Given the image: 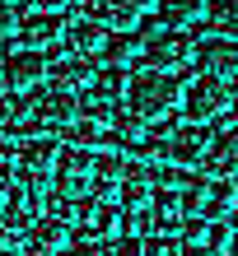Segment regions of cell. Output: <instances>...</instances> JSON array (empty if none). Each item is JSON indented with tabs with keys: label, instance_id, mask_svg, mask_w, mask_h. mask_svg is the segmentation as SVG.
<instances>
[{
	"label": "cell",
	"instance_id": "6da1fadb",
	"mask_svg": "<svg viewBox=\"0 0 238 256\" xmlns=\"http://www.w3.org/2000/svg\"><path fill=\"white\" fill-rule=\"evenodd\" d=\"M122 98H126V112H136L140 122H159L173 108H182V84L163 70H145V74H131Z\"/></svg>",
	"mask_w": 238,
	"mask_h": 256
},
{
	"label": "cell",
	"instance_id": "7a4b0ae2",
	"mask_svg": "<svg viewBox=\"0 0 238 256\" xmlns=\"http://www.w3.org/2000/svg\"><path fill=\"white\" fill-rule=\"evenodd\" d=\"M229 88L224 80H210V74H201V80H191L187 84V94H182V122L187 126H210L219 122V116L229 112Z\"/></svg>",
	"mask_w": 238,
	"mask_h": 256
},
{
	"label": "cell",
	"instance_id": "3957f363",
	"mask_svg": "<svg viewBox=\"0 0 238 256\" xmlns=\"http://www.w3.org/2000/svg\"><path fill=\"white\" fill-rule=\"evenodd\" d=\"M154 0H84V14L94 24H103L108 33H131L150 19Z\"/></svg>",
	"mask_w": 238,
	"mask_h": 256
},
{
	"label": "cell",
	"instance_id": "277c9868",
	"mask_svg": "<svg viewBox=\"0 0 238 256\" xmlns=\"http://www.w3.org/2000/svg\"><path fill=\"white\" fill-rule=\"evenodd\" d=\"M191 61H196V47H191V38L187 33H159L154 42H145V66L150 70H163V74H173V70H187Z\"/></svg>",
	"mask_w": 238,
	"mask_h": 256
},
{
	"label": "cell",
	"instance_id": "5b68a950",
	"mask_svg": "<svg viewBox=\"0 0 238 256\" xmlns=\"http://www.w3.org/2000/svg\"><path fill=\"white\" fill-rule=\"evenodd\" d=\"M159 149H163V163H168V168H201L210 140H205L196 126H177L168 135H159Z\"/></svg>",
	"mask_w": 238,
	"mask_h": 256
},
{
	"label": "cell",
	"instance_id": "8992f818",
	"mask_svg": "<svg viewBox=\"0 0 238 256\" xmlns=\"http://www.w3.org/2000/svg\"><path fill=\"white\" fill-rule=\"evenodd\" d=\"M75 98L70 94H56V88H47L38 102H33V122H28L24 130L28 135H56V130H66L70 122H75Z\"/></svg>",
	"mask_w": 238,
	"mask_h": 256
},
{
	"label": "cell",
	"instance_id": "52a82bcc",
	"mask_svg": "<svg viewBox=\"0 0 238 256\" xmlns=\"http://www.w3.org/2000/svg\"><path fill=\"white\" fill-rule=\"evenodd\" d=\"M42 80H47V56H42V52L19 47L5 66H0V84H5L10 94H33Z\"/></svg>",
	"mask_w": 238,
	"mask_h": 256
},
{
	"label": "cell",
	"instance_id": "ba28073f",
	"mask_svg": "<svg viewBox=\"0 0 238 256\" xmlns=\"http://www.w3.org/2000/svg\"><path fill=\"white\" fill-rule=\"evenodd\" d=\"M47 84L56 88V94H70V98H75V94H84V88L94 84V70H89L84 56L70 52V56H56V61L47 66Z\"/></svg>",
	"mask_w": 238,
	"mask_h": 256
},
{
	"label": "cell",
	"instance_id": "9c48e42d",
	"mask_svg": "<svg viewBox=\"0 0 238 256\" xmlns=\"http://www.w3.org/2000/svg\"><path fill=\"white\" fill-rule=\"evenodd\" d=\"M56 154H61V144L52 140V135H33V140L24 144V154H19V177L24 182H33V177H47V172H56Z\"/></svg>",
	"mask_w": 238,
	"mask_h": 256
},
{
	"label": "cell",
	"instance_id": "30bf717a",
	"mask_svg": "<svg viewBox=\"0 0 238 256\" xmlns=\"http://www.w3.org/2000/svg\"><path fill=\"white\" fill-rule=\"evenodd\" d=\"M61 38L70 42V52H75V56H84V61H89V56H103V47H108V28L94 24L89 14H80L75 24H66Z\"/></svg>",
	"mask_w": 238,
	"mask_h": 256
},
{
	"label": "cell",
	"instance_id": "8fae6325",
	"mask_svg": "<svg viewBox=\"0 0 238 256\" xmlns=\"http://www.w3.org/2000/svg\"><path fill=\"white\" fill-rule=\"evenodd\" d=\"M196 66L210 74V80H233L238 74V42H224V38H215V42H205V47L196 52Z\"/></svg>",
	"mask_w": 238,
	"mask_h": 256
},
{
	"label": "cell",
	"instance_id": "7c38bea8",
	"mask_svg": "<svg viewBox=\"0 0 238 256\" xmlns=\"http://www.w3.org/2000/svg\"><path fill=\"white\" fill-rule=\"evenodd\" d=\"M205 168H210L215 177H233V172H238V130H219V135H210Z\"/></svg>",
	"mask_w": 238,
	"mask_h": 256
},
{
	"label": "cell",
	"instance_id": "4fadbf2b",
	"mask_svg": "<svg viewBox=\"0 0 238 256\" xmlns=\"http://www.w3.org/2000/svg\"><path fill=\"white\" fill-rule=\"evenodd\" d=\"M33 247L47 252V256H66L70 252V224L66 219H52V214L33 219Z\"/></svg>",
	"mask_w": 238,
	"mask_h": 256
},
{
	"label": "cell",
	"instance_id": "5bb4252c",
	"mask_svg": "<svg viewBox=\"0 0 238 256\" xmlns=\"http://www.w3.org/2000/svg\"><path fill=\"white\" fill-rule=\"evenodd\" d=\"M145 56V42L140 33H108V47H103V61H108L112 70H131Z\"/></svg>",
	"mask_w": 238,
	"mask_h": 256
},
{
	"label": "cell",
	"instance_id": "9a60e30c",
	"mask_svg": "<svg viewBox=\"0 0 238 256\" xmlns=\"http://www.w3.org/2000/svg\"><path fill=\"white\" fill-rule=\"evenodd\" d=\"M205 14H210V0H163V28H173V33L201 24Z\"/></svg>",
	"mask_w": 238,
	"mask_h": 256
},
{
	"label": "cell",
	"instance_id": "2e32d148",
	"mask_svg": "<svg viewBox=\"0 0 238 256\" xmlns=\"http://www.w3.org/2000/svg\"><path fill=\"white\" fill-rule=\"evenodd\" d=\"M61 28H66V24H56L52 14H28V19H24V47H28V52H47V47H56Z\"/></svg>",
	"mask_w": 238,
	"mask_h": 256
},
{
	"label": "cell",
	"instance_id": "e0dca14e",
	"mask_svg": "<svg viewBox=\"0 0 238 256\" xmlns=\"http://www.w3.org/2000/svg\"><path fill=\"white\" fill-rule=\"evenodd\" d=\"M108 126H112V140H117V144H126V149H136V144H145V140H154V135H150V122H140V116H136V112H126V108H117Z\"/></svg>",
	"mask_w": 238,
	"mask_h": 256
},
{
	"label": "cell",
	"instance_id": "ac0fdd59",
	"mask_svg": "<svg viewBox=\"0 0 238 256\" xmlns=\"http://www.w3.org/2000/svg\"><path fill=\"white\" fill-rule=\"evenodd\" d=\"M66 140L75 144V149H89V154H94L98 144H112V130H108V122H89V116H75V122L66 126Z\"/></svg>",
	"mask_w": 238,
	"mask_h": 256
},
{
	"label": "cell",
	"instance_id": "d6986e66",
	"mask_svg": "<svg viewBox=\"0 0 238 256\" xmlns=\"http://www.w3.org/2000/svg\"><path fill=\"white\" fill-rule=\"evenodd\" d=\"M75 219H80V228H84L89 238H103V233H117V210H112L108 200H84Z\"/></svg>",
	"mask_w": 238,
	"mask_h": 256
},
{
	"label": "cell",
	"instance_id": "ffe728a7",
	"mask_svg": "<svg viewBox=\"0 0 238 256\" xmlns=\"http://www.w3.org/2000/svg\"><path fill=\"white\" fill-rule=\"evenodd\" d=\"M33 122V98L28 94H5L0 98V130H19Z\"/></svg>",
	"mask_w": 238,
	"mask_h": 256
},
{
	"label": "cell",
	"instance_id": "44dd1931",
	"mask_svg": "<svg viewBox=\"0 0 238 256\" xmlns=\"http://www.w3.org/2000/svg\"><path fill=\"white\" fill-rule=\"evenodd\" d=\"M75 112L89 116V122H112L117 102H112L108 94H98V88H84V94H75Z\"/></svg>",
	"mask_w": 238,
	"mask_h": 256
},
{
	"label": "cell",
	"instance_id": "7402d4cb",
	"mask_svg": "<svg viewBox=\"0 0 238 256\" xmlns=\"http://www.w3.org/2000/svg\"><path fill=\"white\" fill-rule=\"evenodd\" d=\"M94 177H98V182H112V186L126 177V154H122V144H108V149L94 158Z\"/></svg>",
	"mask_w": 238,
	"mask_h": 256
},
{
	"label": "cell",
	"instance_id": "603a6c76",
	"mask_svg": "<svg viewBox=\"0 0 238 256\" xmlns=\"http://www.w3.org/2000/svg\"><path fill=\"white\" fill-rule=\"evenodd\" d=\"M177 196H182V214H201L205 200H210V182H205V177H182Z\"/></svg>",
	"mask_w": 238,
	"mask_h": 256
},
{
	"label": "cell",
	"instance_id": "cb8c5ba5",
	"mask_svg": "<svg viewBox=\"0 0 238 256\" xmlns=\"http://www.w3.org/2000/svg\"><path fill=\"white\" fill-rule=\"evenodd\" d=\"M205 210H210V214H233L238 210V186L229 182V177H219V182H210V200H205Z\"/></svg>",
	"mask_w": 238,
	"mask_h": 256
},
{
	"label": "cell",
	"instance_id": "d4e9b609",
	"mask_svg": "<svg viewBox=\"0 0 238 256\" xmlns=\"http://www.w3.org/2000/svg\"><path fill=\"white\" fill-rule=\"evenodd\" d=\"M210 28L224 42H238V0H219V5L210 10Z\"/></svg>",
	"mask_w": 238,
	"mask_h": 256
},
{
	"label": "cell",
	"instance_id": "484cf974",
	"mask_svg": "<svg viewBox=\"0 0 238 256\" xmlns=\"http://www.w3.org/2000/svg\"><path fill=\"white\" fill-rule=\"evenodd\" d=\"M56 172H66V177H89V172H94V154L70 144V149L56 154Z\"/></svg>",
	"mask_w": 238,
	"mask_h": 256
},
{
	"label": "cell",
	"instance_id": "4316f807",
	"mask_svg": "<svg viewBox=\"0 0 238 256\" xmlns=\"http://www.w3.org/2000/svg\"><path fill=\"white\" fill-rule=\"evenodd\" d=\"M126 84H131V74H126V70H112V66H103V70L94 74V84H89V88H98V94H108V98L117 102V98L126 94Z\"/></svg>",
	"mask_w": 238,
	"mask_h": 256
},
{
	"label": "cell",
	"instance_id": "83f0119b",
	"mask_svg": "<svg viewBox=\"0 0 238 256\" xmlns=\"http://www.w3.org/2000/svg\"><path fill=\"white\" fill-rule=\"evenodd\" d=\"M126 233L131 238H154V205H136V210H126Z\"/></svg>",
	"mask_w": 238,
	"mask_h": 256
},
{
	"label": "cell",
	"instance_id": "f1b7e54d",
	"mask_svg": "<svg viewBox=\"0 0 238 256\" xmlns=\"http://www.w3.org/2000/svg\"><path fill=\"white\" fill-rule=\"evenodd\" d=\"M182 238H187V247H205V252H210V219L187 214L182 219Z\"/></svg>",
	"mask_w": 238,
	"mask_h": 256
},
{
	"label": "cell",
	"instance_id": "f546056e",
	"mask_svg": "<svg viewBox=\"0 0 238 256\" xmlns=\"http://www.w3.org/2000/svg\"><path fill=\"white\" fill-rule=\"evenodd\" d=\"M84 191H89L84 177H66V172H56V196H66V200H70V196H84Z\"/></svg>",
	"mask_w": 238,
	"mask_h": 256
},
{
	"label": "cell",
	"instance_id": "4dcf8cb0",
	"mask_svg": "<svg viewBox=\"0 0 238 256\" xmlns=\"http://www.w3.org/2000/svg\"><path fill=\"white\" fill-rule=\"evenodd\" d=\"M14 33H19V14H14V5L0 0V42H10Z\"/></svg>",
	"mask_w": 238,
	"mask_h": 256
},
{
	"label": "cell",
	"instance_id": "1f68e13d",
	"mask_svg": "<svg viewBox=\"0 0 238 256\" xmlns=\"http://www.w3.org/2000/svg\"><path fill=\"white\" fill-rule=\"evenodd\" d=\"M108 256H145V242L140 238H122L117 247H108Z\"/></svg>",
	"mask_w": 238,
	"mask_h": 256
},
{
	"label": "cell",
	"instance_id": "d6a6232c",
	"mask_svg": "<svg viewBox=\"0 0 238 256\" xmlns=\"http://www.w3.org/2000/svg\"><path fill=\"white\" fill-rule=\"evenodd\" d=\"M33 5V14H61V10H70L75 0H28Z\"/></svg>",
	"mask_w": 238,
	"mask_h": 256
},
{
	"label": "cell",
	"instance_id": "836d02e7",
	"mask_svg": "<svg viewBox=\"0 0 238 256\" xmlns=\"http://www.w3.org/2000/svg\"><path fill=\"white\" fill-rule=\"evenodd\" d=\"M66 256H108V252H103L94 238H84V242H70V252H66Z\"/></svg>",
	"mask_w": 238,
	"mask_h": 256
},
{
	"label": "cell",
	"instance_id": "e575fe53",
	"mask_svg": "<svg viewBox=\"0 0 238 256\" xmlns=\"http://www.w3.org/2000/svg\"><path fill=\"white\" fill-rule=\"evenodd\" d=\"M219 122H238V94L229 98V112H224V116H219Z\"/></svg>",
	"mask_w": 238,
	"mask_h": 256
},
{
	"label": "cell",
	"instance_id": "d590c367",
	"mask_svg": "<svg viewBox=\"0 0 238 256\" xmlns=\"http://www.w3.org/2000/svg\"><path fill=\"white\" fill-rule=\"evenodd\" d=\"M0 256H19V252H0Z\"/></svg>",
	"mask_w": 238,
	"mask_h": 256
},
{
	"label": "cell",
	"instance_id": "8d00e7d4",
	"mask_svg": "<svg viewBox=\"0 0 238 256\" xmlns=\"http://www.w3.org/2000/svg\"><path fill=\"white\" fill-rule=\"evenodd\" d=\"M233 219H238V210H233Z\"/></svg>",
	"mask_w": 238,
	"mask_h": 256
},
{
	"label": "cell",
	"instance_id": "74e56055",
	"mask_svg": "<svg viewBox=\"0 0 238 256\" xmlns=\"http://www.w3.org/2000/svg\"><path fill=\"white\" fill-rule=\"evenodd\" d=\"M5 5H10V0H5Z\"/></svg>",
	"mask_w": 238,
	"mask_h": 256
},
{
	"label": "cell",
	"instance_id": "f35d334b",
	"mask_svg": "<svg viewBox=\"0 0 238 256\" xmlns=\"http://www.w3.org/2000/svg\"><path fill=\"white\" fill-rule=\"evenodd\" d=\"M0 66H5V61H0Z\"/></svg>",
	"mask_w": 238,
	"mask_h": 256
},
{
	"label": "cell",
	"instance_id": "ab89813d",
	"mask_svg": "<svg viewBox=\"0 0 238 256\" xmlns=\"http://www.w3.org/2000/svg\"><path fill=\"white\" fill-rule=\"evenodd\" d=\"M168 256H173V252H168Z\"/></svg>",
	"mask_w": 238,
	"mask_h": 256
}]
</instances>
